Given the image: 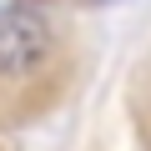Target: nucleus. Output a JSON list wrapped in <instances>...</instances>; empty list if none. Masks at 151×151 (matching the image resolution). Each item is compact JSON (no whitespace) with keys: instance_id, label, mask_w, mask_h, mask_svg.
<instances>
[{"instance_id":"f257e3e1","label":"nucleus","mask_w":151,"mask_h":151,"mask_svg":"<svg viewBox=\"0 0 151 151\" xmlns=\"http://www.w3.org/2000/svg\"><path fill=\"white\" fill-rule=\"evenodd\" d=\"M50 55V25L40 10L30 5H15L0 15V76H10V81H25L35 76Z\"/></svg>"}]
</instances>
